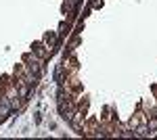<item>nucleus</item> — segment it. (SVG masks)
<instances>
[{"instance_id":"obj_1","label":"nucleus","mask_w":157,"mask_h":140,"mask_svg":"<svg viewBox=\"0 0 157 140\" xmlns=\"http://www.w3.org/2000/svg\"><path fill=\"white\" fill-rule=\"evenodd\" d=\"M32 52H34V55H36L40 61H44V63H46V61H48V57L52 55V50H50V48L46 46L44 42H34V46H32Z\"/></svg>"},{"instance_id":"obj_2","label":"nucleus","mask_w":157,"mask_h":140,"mask_svg":"<svg viewBox=\"0 0 157 140\" xmlns=\"http://www.w3.org/2000/svg\"><path fill=\"white\" fill-rule=\"evenodd\" d=\"M50 50H55L57 48V42H59V32H48V34L44 36V40H42Z\"/></svg>"}]
</instances>
